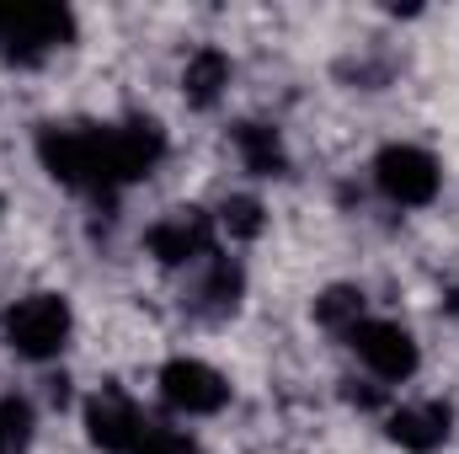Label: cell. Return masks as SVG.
Masks as SVG:
<instances>
[{"label": "cell", "mask_w": 459, "mask_h": 454, "mask_svg": "<svg viewBox=\"0 0 459 454\" xmlns=\"http://www.w3.org/2000/svg\"><path fill=\"white\" fill-rule=\"evenodd\" d=\"M38 161L54 182L81 193H117L128 188L117 155V123H54L38 134Z\"/></svg>", "instance_id": "1"}, {"label": "cell", "mask_w": 459, "mask_h": 454, "mask_svg": "<svg viewBox=\"0 0 459 454\" xmlns=\"http://www.w3.org/2000/svg\"><path fill=\"white\" fill-rule=\"evenodd\" d=\"M0 332H5V347H11L16 358H27V363H54V358L70 347V337H75V310H70L65 294L38 289V294H22V300L5 310Z\"/></svg>", "instance_id": "2"}, {"label": "cell", "mask_w": 459, "mask_h": 454, "mask_svg": "<svg viewBox=\"0 0 459 454\" xmlns=\"http://www.w3.org/2000/svg\"><path fill=\"white\" fill-rule=\"evenodd\" d=\"M374 188L395 209H428L444 193V166H438L433 150H422L411 139H395L374 155Z\"/></svg>", "instance_id": "3"}, {"label": "cell", "mask_w": 459, "mask_h": 454, "mask_svg": "<svg viewBox=\"0 0 459 454\" xmlns=\"http://www.w3.org/2000/svg\"><path fill=\"white\" fill-rule=\"evenodd\" d=\"M75 32V16L65 5H0V54L16 65H38L54 48H65Z\"/></svg>", "instance_id": "4"}, {"label": "cell", "mask_w": 459, "mask_h": 454, "mask_svg": "<svg viewBox=\"0 0 459 454\" xmlns=\"http://www.w3.org/2000/svg\"><path fill=\"white\" fill-rule=\"evenodd\" d=\"M155 390H160V401L177 417H214V412L230 406V380L214 363H204V358H171V363H160Z\"/></svg>", "instance_id": "5"}, {"label": "cell", "mask_w": 459, "mask_h": 454, "mask_svg": "<svg viewBox=\"0 0 459 454\" xmlns=\"http://www.w3.org/2000/svg\"><path fill=\"white\" fill-rule=\"evenodd\" d=\"M81 423H86V439L102 454H139V444L150 439V423H144L139 401L128 390H117V385H97L86 396Z\"/></svg>", "instance_id": "6"}, {"label": "cell", "mask_w": 459, "mask_h": 454, "mask_svg": "<svg viewBox=\"0 0 459 454\" xmlns=\"http://www.w3.org/2000/svg\"><path fill=\"white\" fill-rule=\"evenodd\" d=\"M144 251L160 267H198L214 251V214H204L198 204H177L166 209L155 225L144 230Z\"/></svg>", "instance_id": "7"}, {"label": "cell", "mask_w": 459, "mask_h": 454, "mask_svg": "<svg viewBox=\"0 0 459 454\" xmlns=\"http://www.w3.org/2000/svg\"><path fill=\"white\" fill-rule=\"evenodd\" d=\"M347 342H352L358 363H363L379 385H406V380L417 374V363H422V347H417V337H411L401 321H363Z\"/></svg>", "instance_id": "8"}, {"label": "cell", "mask_w": 459, "mask_h": 454, "mask_svg": "<svg viewBox=\"0 0 459 454\" xmlns=\"http://www.w3.org/2000/svg\"><path fill=\"white\" fill-rule=\"evenodd\" d=\"M385 433H390V444H401L406 454H438L449 444V433H455V412L438 396L401 401V406L385 412Z\"/></svg>", "instance_id": "9"}, {"label": "cell", "mask_w": 459, "mask_h": 454, "mask_svg": "<svg viewBox=\"0 0 459 454\" xmlns=\"http://www.w3.org/2000/svg\"><path fill=\"white\" fill-rule=\"evenodd\" d=\"M240 294H246V273H240V262H235V257H220V251H209V257L193 267L187 310L204 316V321H225V316H235Z\"/></svg>", "instance_id": "10"}, {"label": "cell", "mask_w": 459, "mask_h": 454, "mask_svg": "<svg viewBox=\"0 0 459 454\" xmlns=\"http://www.w3.org/2000/svg\"><path fill=\"white\" fill-rule=\"evenodd\" d=\"M230 75H235V65H230L225 48L220 43H198L187 54V65H182V97L193 108H214L230 92Z\"/></svg>", "instance_id": "11"}, {"label": "cell", "mask_w": 459, "mask_h": 454, "mask_svg": "<svg viewBox=\"0 0 459 454\" xmlns=\"http://www.w3.org/2000/svg\"><path fill=\"white\" fill-rule=\"evenodd\" d=\"M230 144H235V161L251 177H283L289 171V150H283V134L273 123H235Z\"/></svg>", "instance_id": "12"}, {"label": "cell", "mask_w": 459, "mask_h": 454, "mask_svg": "<svg viewBox=\"0 0 459 454\" xmlns=\"http://www.w3.org/2000/svg\"><path fill=\"white\" fill-rule=\"evenodd\" d=\"M363 321H368V316H363V289H352V284H332V289L316 300V327L332 332V337H352Z\"/></svg>", "instance_id": "13"}, {"label": "cell", "mask_w": 459, "mask_h": 454, "mask_svg": "<svg viewBox=\"0 0 459 454\" xmlns=\"http://www.w3.org/2000/svg\"><path fill=\"white\" fill-rule=\"evenodd\" d=\"M214 230H225L230 240H256L267 230V204L256 193H230L214 214Z\"/></svg>", "instance_id": "14"}, {"label": "cell", "mask_w": 459, "mask_h": 454, "mask_svg": "<svg viewBox=\"0 0 459 454\" xmlns=\"http://www.w3.org/2000/svg\"><path fill=\"white\" fill-rule=\"evenodd\" d=\"M32 401L27 396H0V454H22L32 444Z\"/></svg>", "instance_id": "15"}, {"label": "cell", "mask_w": 459, "mask_h": 454, "mask_svg": "<svg viewBox=\"0 0 459 454\" xmlns=\"http://www.w3.org/2000/svg\"><path fill=\"white\" fill-rule=\"evenodd\" d=\"M139 454H198V444L187 433H177V428H150V439H144Z\"/></svg>", "instance_id": "16"}, {"label": "cell", "mask_w": 459, "mask_h": 454, "mask_svg": "<svg viewBox=\"0 0 459 454\" xmlns=\"http://www.w3.org/2000/svg\"><path fill=\"white\" fill-rule=\"evenodd\" d=\"M0 209H5V198H0Z\"/></svg>", "instance_id": "17"}]
</instances>
